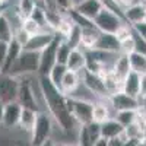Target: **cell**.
Returning <instances> with one entry per match:
<instances>
[{"label": "cell", "mask_w": 146, "mask_h": 146, "mask_svg": "<svg viewBox=\"0 0 146 146\" xmlns=\"http://www.w3.org/2000/svg\"><path fill=\"white\" fill-rule=\"evenodd\" d=\"M126 21L121 18L118 13H115L114 10L108 9V7H102L100 10V13L95 16L94 19V23L95 27L98 28L101 32H110V34H114L118 27L121 25V23H124Z\"/></svg>", "instance_id": "5b68a950"}, {"label": "cell", "mask_w": 146, "mask_h": 146, "mask_svg": "<svg viewBox=\"0 0 146 146\" xmlns=\"http://www.w3.org/2000/svg\"><path fill=\"white\" fill-rule=\"evenodd\" d=\"M78 140H79V145H82V146H91L92 145L86 124H79V129H78Z\"/></svg>", "instance_id": "836d02e7"}, {"label": "cell", "mask_w": 146, "mask_h": 146, "mask_svg": "<svg viewBox=\"0 0 146 146\" xmlns=\"http://www.w3.org/2000/svg\"><path fill=\"white\" fill-rule=\"evenodd\" d=\"M13 38H15L19 44H22V47H23V45L27 44V41L29 40V35L23 31L21 27H18V28L13 29Z\"/></svg>", "instance_id": "8d00e7d4"}, {"label": "cell", "mask_w": 146, "mask_h": 146, "mask_svg": "<svg viewBox=\"0 0 146 146\" xmlns=\"http://www.w3.org/2000/svg\"><path fill=\"white\" fill-rule=\"evenodd\" d=\"M140 145L146 146V131L143 133V136H142V140H140Z\"/></svg>", "instance_id": "f6af8a7d"}, {"label": "cell", "mask_w": 146, "mask_h": 146, "mask_svg": "<svg viewBox=\"0 0 146 146\" xmlns=\"http://www.w3.org/2000/svg\"><path fill=\"white\" fill-rule=\"evenodd\" d=\"M108 140H110V139H107V137H104V136H100L98 140L94 143V146H108Z\"/></svg>", "instance_id": "b9f144b4"}, {"label": "cell", "mask_w": 146, "mask_h": 146, "mask_svg": "<svg viewBox=\"0 0 146 146\" xmlns=\"http://www.w3.org/2000/svg\"><path fill=\"white\" fill-rule=\"evenodd\" d=\"M135 51V41H133V35L131 38L121 42V47H120V53H124V54H130Z\"/></svg>", "instance_id": "74e56055"}, {"label": "cell", "mask_w": 146, "mask_h": 146, "mask_svg": "<svg viewBox=\"0 0 146 146\" xmlns=\"http://www.w3.org/2000/svg\"><path fill=\"white\" fill-rule=\"evenodd\" d=\"M101 31L96 28L95 25L92 27H85L80 28V47L83 48H92L94 44L98 40Z\"/></svg>", "instance_id": "7402d4cb"}, {"label": "cell", "mask_w": 146, "mask_h": 146, "mask_svg": "<svg viewBox=\"0 0 146 146\" xmlns=\"http://www.w3.org/2000/svg\"><path fill=\"white\" fill-rule=\"evenodd\" d=\"M36 115H38V110L34 108H28V107H22L21 110V115H19V121H18V127L25 131V133H31Z\"/></svg>", "instance_id": "d6986e66"}, {"label": "cell", "mask_w": 146, "mask_h": 146, "mask_svg": "<svg viewBox=\"0 0 146 146\" xmlns=\"http://www.w3.org/2000/svg\"><path fill=\"white\" fill-rule=\"evenodd\" d=\"M76 2L75 0H54V6L58 12L62 13H69V12L75 7Z\"/></svg>", "instance_id": "e575fe53"}, {"label": "cell", "mask_w": 146, "mask_h": 146, "mask_svg": "<svg viewBox=\"0 0 146 146\" xmlns=\"http://www.w3.org/2000/svg\"><path fill=\"white\" fill-rule=\"evenodd\" d=\"M139 3H140V5H142V6L146 9V0H139Z\"/></svg>", "instance_id": "7dc6e473"}, {"label": "cell", "mask_w": 146, "mask_h": 146, "mask_svg": "<svg viewBox=\"0 0 146 146\" xmlns=\"http://www.w3.org/2000/svg\"><path fill=\"white\" fill-rule=\"evenodd\" d=\"M38 67H40V53L38 51H29L22 48V51L15 62V64L10 67L9 73L13 76H31V75H38Z\"/></svg>", "instance_id": "7a4b0ae2"}, {"label": "cell", "mask_w": 146, "mask_h": 146, "mask_svg": "<svg viewBox=\"0 0 146 146\" xmlns=\"http://www.w3.org/2000/svg\"><path fill=\"white\" fill-rule=\"evenodd\" d=\"M115 2L121 6V7H127V6H130V5H133V3H136L137 0H115Z\"/></svg>", "instance_id": "7bdbcfd3"}, {"label": "cell", "mask_w": 146, "mask_h": 146, "mask_svg": "<svg viewBox=\"0 0 146 146\" xmlns=\"http://www.w3.org/2000/svg\"><path fill=\"white\" fill-rule=\"evenodd\" d=\"M36 2H41V0H36Z\"/></svg>", "instance_id": "c3c4849f"}, {"label": "cell", "mask_w": 146, "mask_h": 146, "mask_svg": "<svg viewBox=\"0 0 146 146\" xmlns=\"http://www.w3.org/2000/svg\"><path fill=\"white\" fill-rule=\"evenodd\" d=\"M10 3V0H0V5H2V6H7Z\"/></svg>", "instance_id": "bcb514c9"}, {"label": "cell", "mask_w": 146, "mask_h": 146, "mask_svg": "<svg viewBox=\"0 0 146 146\" xmlns=\"http://www.w3.org/2000/svg\"><path fill=\"white\" fill-rule=\"evenodd\" d=\"M66 98H67L69 111L78 124H86L92 121V107H94L92 101L79 98L75 95H66Z\"/></svg>", "instance_id": "277c9868"}, {"label": "cell", "mask_w": 146, "mask_h": 146, "mask_svg": "<svg viewBox=\"0 0 146 146\" xmlns=\"http://www.w3.org/2000/svg\"><path fill=\"white\" fill-rule=\"evenodd\" d=\"M88 131H89V137H91V143L94 145L98 137L101 136V123H96V121H89L86 123Z\"/></svg>", "instance_id": "d6a6232c"}, {"label": "cell", "mask_w": 146, "mask_h": 146, "mask_svg": "<svg viewBox=\"0 0 146 146\" xmlns=\"http://www.w3.org/2000/svg\"><path fill=\"white\" fill-rule=\"evenodd\" d=\"M146 95V72L140 75V96Z\"/></svg>", "instance_id": "60d3db41"}, {"label": "cell", "mask_w": 146, "mask_h": 146, "mask_svg": "<svg viewBox=\"0 0 146 146\" xmlns=\"http://www.w3.org/2000/svg\"><path fill=\"white\" fill-rule=\"evenodd\" d=\"M120 47L121 42L117 40V36L114 34H110V32H101L96 42L94 44L92 48H96V50H102L107 53H114L118 54L120 53Z\"/></svg>", "instance_id": "4fadbf2b"}, {"label": "cell", "mask_w": 146, "mask_h": 146, "mask_svg": "<svg viewBox=\"0 0 146 146\" xmlns=\"http://www.w3.org/2000/svg\"><path fill=\"white\" fill-rule=\"evenodd\" d=\"M129 60H130L131 70L140 73V75L146 72V54L139 53V51H133L129 54Z\"/></svg>", "instance_id": "484cf974"}, {"label": "cell", "mask_w": 146, "mask_h": 146, "mask_svg": "<svg viewBox=\"0 0 146 146\" xmlns=\"http://www.w3.org/2000/svg\"><path fill=\"white\" fill-rule=\"evenodd\" d=\"M56 36V32L54 31H50V29H42L40 31L38 34L35 35H31L29 40L27 41V44L23 45L25 50H29V51H41L44 48L50 44Z\"/></svg>", "instance_id": "8fae6325"}, {"label": "cell", "mask_w": 146, "mask_h": 146, "mask_svg": "<svg viewBox=\"0 0 146 146\" xmlns=\"http://www.w3.org/2000/svg\"><path fill=\"white\" fill-rule=\"evenodd\" d=\"M21 110L22 105L18 101H10L5 104V110H3V118H2V127L5 129H15L18 127V121H19V115H21Z\"/></svg>", "instance_id": "7c38bea8"}, {"label": "cell", "mask_w": 146, "mask_h": 146, "mask_svg": "<svg viewBox=\"0 0 146 146\" xmlns=\"http://www.w3.org/2000/svg\"><path fill=\"white\" fill-rule=\"evenodd\" d=\"M62 36L56 34L54 40L48 44L44 50L40 51V67H38V76H48L53 66L57 63V45Z\"/></svg>", "instance_id": "8992f818"}, {"label": "cell", "mask_w": 146, "mask_h": 146, "mask_svg": "<svg viewBox=\"0 0 146 146\" xmlns=\"http://www.w3.org/2000/svg\"><path fill=\"white\" fill-rule=\"evenodd\" d=\"M51 133H53V117L50 115V113L47 114L44 111H38L35 124L29 133L31 143L36 146L45 145L47 140H50Z\"/></svg>", "instance_id": "3957f363"}, {"label": "cell", "mask_w": 146, "mask_h": 146, "mask_svg": "<svg viewBox=\"0 0 146 146\" xmlns=\"http://www.w3.org/2000/svg\"><path fill=\"white\" fill-rule=\"evenodd\" d=\"M18 89H19V78L10 73L0 72V101L10 102L18 100Z\"/></svg>", "instance_id": "ba28073f"}, {"label": "cell", "mask_w": 146, "mask_h": 146, "mask_svg": "<svg viewBox=\"0 0 146 146\" xmlns=\"http://www.w3.org/2000/svg\"><path fill=\"white\" fill-rule=\"evenodd\" d=\"M3 110H5V102L0 101V126H2V118H3Z\"/></svg>", "instance_id": "ee69618b"}, {"label": "cell", "mask_w": 146, "mask_h": 146, "mask_svg": "<svg viewBox=\"0 0 146 146\" xmlns=\"http://www.w3.org/2000/svg\"><path fill=\"white\" fill-rule=\"evenodd\" d=\"M123 18H124V21L129 23V25H135V23H137V22L145 21V18H146V9L139 2H136V3H133V5L124 7Z\"/></svg>", "instance_id": "ac0fdd59"}, {"label": "cell", "mask_w": 146, "mask_h": 146, "mask_svg": "<svg viewBox=\"0 0 146 146\" xmlns=\"http://www.w3.org/2000/svg\"><path fill=\"white\" fill-rule=\"evenodd\" d=\"M104 7L102 2L101 0H80L79 3L75 5V9L78 13L83 15L85 18L88 19H95V16L100 13V10Z\"/></svg>", "instance_id": "9a60e30c"}, {"label": "cell", "mask_w": 146, "mask_h": 146, "mask_svg": "<svg viewBox=\"0 0 146 146\" xmlns=\"http://www.w3.org/2000/svg\"><path fill=\"white\" fill-rule=\"evenodd\" d=\"M137 110H120V111H117V114H115V118L126 127V126L131 124L133 121L137 120Z\"/></svg>", "instance_id": "83f0119b"}, {"label": "cell", "mask_w": 146, "mask_h": 146, "mask_svg": "<svg viewBox=\"0 0 146 146\" xmlns=\"http://www.w3.org/2000/svg\"><path fill=\"white\" fill-rule=\"evenodd\" d=\"M131 70L130 67V60H129V54H124V53H118L114 63H113V67H111V72L114 75L123 82V79L129 75V72Z\"/></svg>", "instance_id": "ffe728a7"}, {"label": "cell", "mask_w": 146, "mask_h": 146, "mask_svg": "<svg viewBox=\"0 0 146 146\" xmlns=\"http://www.w3.org/2000/svg\"><path fill=\"white\" fill-rule=\"evenodd\" d=\"M131 28H133V31H135V32H137L142 38L146 40V21H142V22L135 23V25H131Z\"/></svg>", "instance_id": "ab89813d"}, {"label": "cell", "mask_w": 146, "mask_h": 146, "mask_svg": "<svg viewBox=\"0 0 146 146\" xmlns=\"http://www.w3.org/2000/svg\"><path fill=\"white\" fill-rule=\"evenodd\" d=\"M124 131V126L120 123L115 117H111L105 120L104 123H101V136L107 139H113Z\"/></svg>", "instance_id": "44dd1931"}, {"label": "cell", "mask_w": 146, "mask_h": 146, "mask_svg": "<svg viewBox=\"0 0 146 146\" xmlns=\"http://www.w3.org/2000/svg\"><path fill=\"white\" fill-rule=\"evenodd\" d=\"M114 35L117 36V40H118L120 42H123V41L131 38V35H133V28H131V25H129L127 22H124V23H121V25L118 27V29L114 32Z\"/></svg>", "instance_id": "1f68e13d"}, {"label": "cell", "mask_w": 146, "mask_h": 146, "mask_svg": "<svg viewBox=\"0 0 146 146\" xmlns=\"http://www.w3.org/2000/svg\"><path fill=\"white\" fill-rule=\"evenodd\" d=\"M145 21H146V18H145Z\"/></svg>", "instance_id": "f907efd6"}, {"label": "cell", "mask_w": 146, "mask_h": 146, "mask_svg": "<svg viewBox=\"0 0 146 146\" xmlns=\"http://www.w3.org/2000/svg\"><path fill=\"white\" fill-rule=\"evenodd\" d=\"M72 45L62 36V40L58 41V45H57V63H62V64H66L67 58H69V54L72 51Z\"/></svg>", "instance_id": "f1b7e54d"}, {"label": "cell", "mask_w": 146, "mask_h": 146, "mask_svg": "<svg viewBox=\"0 0 146 146\" xmlns=\"http://www.w3.org/2000/svg\"><path fill=\"white\" fill-rule=\"evenodd\" d=\"M22 44H19L15 38L9 42V51H7V56H6V60H5V64L2 66V72L5 73H9L10 67L15 64V62L18 60L21 51H22Z\"/></svg>", "instance_id": "603a6c76"}, {"label": "cell", "mask_w": 146, "mask_h": 146, "mask_svg": "<svg viewBox=\"0 0 146 146\" xmlns=\"http://www.w3.org/2000/svg\"><path fill=\"white\" fill-rule=\"evenodd\" d=\"M111 111H110V105L104 102H94L92 107V121L96 123H104L105 120L111 118Z\"/></svg>", "instance_id": "d4e9b609"}, {"label": "cell", "mask_w": 146, "mask_h": 146, "mask_svg": "<svg viewBox=\"0 0 146 146\" xmlns=\"http://www.w3.org/2000/svg\"><path fill=\"white\" fill-rule=\"evenodd\" d=\"M107 100L115 111H120V110H137L140 107V98L131 96L123 91H118V92L108 95Z\"/></svg>", "instance_id": "30bf717a"}, {"label": "cell", "mask_w": 146, "mask_h": 146, "mask_svg": "<svg viewBox=\"0 0 146 146\" xmlns=\"http://www.w3.org/2000/svg\"><path fill=\"white\" fill-rule=\"evenodd\" d=\"M80 78H82V85L92 95L101 96V98H108V92H107L105 83H104V79H102L101 75L94 73V72H91L85 67L80 72Z\"/></svg>", "instance_id": "52a82bcc"}, {"label": "cell", "mask_w": 146, "mask_h": 146, "mask_svg": "<svg viewBox=\"0 0 146 146\" xmlns=\"http://www.w3.org/2000/svg\"><path fill=\"white\" fill-rule=\"evenodd\" d=\"M12 40H13V25L10 23L7 15L5 12H2L0 13V41L10 42Z\"/></svg>", "instance_id": "cb8c5ba5"}, {"label": "cell", "mask_w": 146, "mask_h": 146, "mask_svg": "<svg viewBox=\"0 0 146 146\" xmlns=\"http://www.w3.org/2000/svg\"><path fill=\"white\" fill-rule=\"evenodd\" d=\"M133 41H135V51L146 54V40L142 38V36L135 31H133Z\"/></svg>", "instance_id": "d590c367"}, {"label": "cell", "mask_w": 146, "mask_h": 146, "mask_svg": "<svg viewBox=\"0 0 146 146\" xmlns=\"http://www.w3.org/2000/svg\"><path fill=\"white\" fill-rule=\"evenodd\" d=\"M67 67L66 64H62V63H56L53 66V69L50 70V73H48V79H50L53 82V85H56V86L60 89V82H62L64 73H66Z\"/></svg>", "instance_id": "4316f807"}, {"label": "cell", "mask_w": 146, "mask_h": 146, "mask_svg": "<svg viewBox=\"0 0 146 146\" xmlns=\"http://www.w3.org/2000/svg\"><path fill=\"white\" fill-rule=\"evenodd\" d=\"M66 67L69 70L82 72L86 67V53L83 47H73L69 54V58L66 62Z\"/></svg>", "instance_id": "2e32d148"}, {"label": "cell", "mask_w": 146, "mask_h": 146, "mask_svg": "<svg viewBox=\"0 0 146 146\" xmlns=\"http://www.w3.org/2000/svg\"><path fill=\"white\" fill-rule=\"evenodd\" d=\"M82 85V78H80V72L75 70H66L64 76L60 82V91L64 95H73Z\"/></svg>", "instance_id": "5bb4252c"}, {"label": "cell", "mask_w": 146, "mask_h": 146, "mask_svg": "<svg viewBox=\"0 0 146 146\" xmlns=\"http://www.w3.org/2000/svg\"><path fill=\"white\" fill-rule=\"evenodd\" d=\"M7 51H9V42L0 41V69H2V66L5 64V60H6Z\"/></svg>", "instance_id": "f35d334b"}, {"label": "cell", "mask_w": 146, "mask_h": 146, "mask_svg": "<svg viewBox=\"0 0 146 146\" xmlns=\"http://www.w3.org/2000/svg\"><path fill=\"white\" fill-rule=\"evenodd\" d=\"M38 88L53 120L60 126V129L63 131L70 133L75 129L76 121L69 111L66 95L56 85H53V82L48 79V76H38Z\"/></svg>", "instance_id": "6da1fadb"}, {"label": "cell", "mask_w": 146, "mask_h": 146, "mask_svg": "<svg viewBox=\"0 0 146 146\" xmlns=\"http://www.w3.org/2000/svg\"><path fill=\"white\" fill-rule=\"evenodd\" d=\"M22 107H28L38 110V101L35 96V89L32 83L29 82V76H21L19 78V89H18V100H16Z\"/></svg>", "instance_id": "9c48e42d"}, {"label": "cell", "mask_w": 146, "mask_h": 146, "mask_svg": "<svg viewBox=\"0 0 146 146\" xmlns=\"http://www.w3.org/2000/svg\"><path fill=\"white\" fill-rule=\"evenodd\" d=\"M36 0H18V3H16V10H18V13L19 16L23 19V18H27L31 15V12L34 10V7L36 6Z\"/></svg>", "instance_id": "f546056e"}, {"label": "cell", "mask_w": 146, "mask_h": 146, "mask_svg": "<svg viewBox=\"0 0 146 146\" xmlns=\"http://www.w3.org/2000/svg\"><path fill=\"white\" fill-rule=\"evenodd\" d=\"M121 91L136 96V98H140V73L130 70L129 75L123 79V83H121Z\"/></svg>", "instance_id": "e0dca14e"}, {"label": "cell", "mask_w": 146, "mask_h": 146, "mask_svg": "<svg viewBox=\"0 0 146 146\" xmlns=\"http://www.w3.org/2000/svg\"><path fill=\"white\" fill-rule=\"evenodd\" d=\"M0 72H2V69H0Z\"/></svg>", "instance_id": "681fc988"}, {"label": "cell", "mask_w": 146, "mask_h": 146, "mask_svg": "<svg viewBox=\"0 0 146 146\" xmlns=\"http://www.w3.org/2000/svg\"><path fill=\"white\" fill-rule=\"evenodd\" d=\"M21 28L25 31L29 36H31V35H35V34H38L40 31H42L41 25H40L38 22H35L31 16H27V18H23V19L21 21Z\"/></svg>", "instance_id": "4dcf8cb0"}]
</instances>
